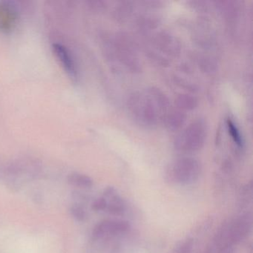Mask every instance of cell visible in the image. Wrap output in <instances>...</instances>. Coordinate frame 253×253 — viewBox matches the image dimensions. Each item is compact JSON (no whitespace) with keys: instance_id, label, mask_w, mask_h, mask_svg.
Masks as SVG:
<instances>
[{"instance_id":"obj_1","label":"cell","mask_w":253,"mask_h":253,"mask_svg":"<svg viewBox=\"0 0 253 253\" xmlns=\"http://www.w3.org/2000/svg\"><path fill=\"white\" fill-rule=\"evenodd\" d=\"M164 94L158 89L150 88L145 92L136 93L130 99V108L136 119L146 126L154 125L167 109Z\"/></svg>"},{"instance_id":"obj_2","label":"cell","mask_w":253,"mask_h":253,"mask_svg":"<svg viewBox=\"0 0 253 253\" xmlns=\"http://www.w3.org/2000/svg\"><path fill=\"white\" fill-rule=\"evenodd\" d=\"M201 169L200 163L195 158H179L168 166L166 177L168 181L174 184H192L200 177Z\"/></svg>"},{"instance_id":"obj_3","label":"cell","mask_w":253,"mask_h":253,"mask_svg":"<svg viewBox=\"0 0 253 253\" xmlns=\"http://www.w3.org/2000/svg\"><path fill=\"white\" fill-rule=\"evenodd\" d=\"M206 137L205 124L202 121H195L190 124L175 140V147L183 152H193L199 150Z\"/></svg>"},{"instance_id":"obj_4","label":"cell","mask_w":253,"mask_h":253,"mask_svg":"<svg viewBox=\"0 0 253 253\" xmlns=\"http://www.w3.org/2000/svg\"><path fill=\"white\" fill-rule=\"evenodd\" d=\"M131 229L129 222L118 219L102 220L94 226L93 238L96 240L108 239L126 233Z\"/></svg>"},{"instance_id":"obj_5","label":"cell","mask_w":253,"mask_h":253,"mask_svg":"<svg viewBox=\"0 0 253 253\" xmlns=\"http://www.w3.org/2000/svg\"><path fill=\"white\" fill-rule=\"evenodd\" d=\"M103 197L106 201V211L115 215L124 214L126 210L125 203L115 188H107Z\"/></svg>"},{"instance_id":"obj_6","label":"cell","mask_w":253,"mask_h":253,"mask_svg":"<svg viewBox=\"0 0 253 253\" xmlns=\"http://www.w3.org/2000/svg\"><path fill=\"white\" fill-rule=\"evenodd\" d=\"M54 53L57 56L58 60L61 63L62 66L64 68L65 70L71 76L74 77L75 75V64H74L73 60L72 57L69 54V51L66 49L64 46L60 45V44H55L53 46Z\"/></svg>"},{"instance_id":"obj_7","label":"cell","mask_w":253,"mask_h":253,"mask_svg":"<svg viewBox=\"0 0 253 253\" xmlns=\"http://www.w3.org/2000/svg\"><path fill=\"white\" fill-rule=\"evenodd\" d=\"M69 184L81 189H89L93 186V180L91 177L80 173H72L68 177Z\"/></svg>"},{"instance_id":"obj_8","label":"cell","mask_w":253,"mask_h":253,"mask_svg":"<svg viewBox=\"0 0 253 253\" xmlns=\"http://www.w3.org/2000/svg\"><path fill=\"white\" fill-rule=\"evenodd\" d=\"M228 128H229V133L232 136V139L235 142L238 146H241L243 144L242 137H241L239 131L236 126L235 125L233 122L231 120H229L227 122Z\"/></svg>"},{"instance_id":"obj_9","label":"cell","mask_w":253,"mask_h":253,"mask_svg":"<svg viewBox=\"0 0 253 253\" xmlns=\"http://www.w3.org/2000/svg\"><path fill=\"white\" fill-rule=\"evenodd\" d=\"M71 214L73 216L74 218L79 221H84L86 218L87 214L85 210L80 205L72 206L70 210Z\"/></svg>"},{"instance_id":"obj_10","label":"cell","mask_w":253,"mask_h":253,"mask_svg":"<svg viewBox=\"0 0 253 253\" xmlns=\"http://www.w3.org/2000/svg\"><path fill=\"white\" fill-rule=\"evenodd\" d=\"M179 103H180V106H183V108L185 109H193L195 108V104H196V100L193 97H188V96H185V97H180L178 100Z\"/></svg>"},{"instance_id":"obj_11","label":"cell","mask_w":253,"mask_h":253,"mask_svg":"<svg viewBox=\"0 0 253 253\" xmlns=\"http://www.w3.org/2000/svg\"><path fill=\"white\" fill-rule=\"evenodd\" d=\"M183 115H176L174 114L172 115H169L168 118V125L169 126H174V128H177V126H180V124H183L184 121Z\"/></svg>"},{"instance_id":"obj_12","label":"cell","mask_w":253,"mask_h":253,"mask_svg":"<svg viewBox=\"0 0 253 253\" xmlns=\"http://www.w3.org/2000/svg\"><path fill=\"white\" fill-rule=\"evenodd\" d=\"M92 209L94 211H106V201L104 197H100V198H97L93 202Z\"/></svg>"},{"instance_id":"obj_13","label":"cell","mask_w":253,"mask_h":253,"mask_svg":"<svg viewBox=\"0 0 253 253\" xmlns=\"http://www.w3.org/2000/svg\"><path fill=\"white\" fill-rule=\"evenodd\" d=\"M192 249V243L190 241H186L180 244L177 248H175L172 253H189Z\"/></svg>"}]
</instances>
